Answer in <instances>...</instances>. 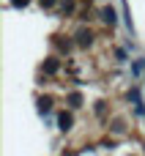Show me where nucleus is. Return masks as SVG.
I'll return each instance as SVG.
<instances>
[{
	"mask_svg": "<svg viewBox=\"0 0 145 156\" xmlns=\"http://www.w3.org/2000/svg\"><path fill=\"white\" fill-rule=\"evenodd\" d=\"M129 99L134 101V107H137V112L143 115V112H145V104H143V99H140V90H137V88H132V90H129Z\"/></svg>",
	"mask_w": 145,
	"mask_h": 156,
	"instance_id": "1",
	"label": "nucleus"
},
{
	"mask_svg": "<svg viewBox=\"0 0 145 156\" xmlns=\"http://www.w3.org/2000/svg\"><path fill=\"white\" fill-rule=\"evenodd\" d=\"M58 123H60V129H63V132H69V129H71V123H74L71 112H60V115H58Z\"/></svg>",
	"mask_w": 145,
	"mask_h": 156,
	"instance_id": "3",
	"label": "nucleus"
},
{
	"mask_svg": "<svg viewBox=\"0 0 145 156\" xmlns=\"http://www.w3.org/2000/svg\"><path fill=\"white\" fill-rule=\"evenodd\" d=\"M52 3H55V0H41V5H47V8H49Z\"/></svg>",
	"mask_w": 145,
	"mask_h": 156,
	"instance_id": "10",
	"label": "nucleus"
},
{
	"mask_svg": "<svg viewBox=\"0 0 145 156\" xmlns=\"http://www.w3.org/2000/svg\"><path fill=\"white\" fill-rule=\"evenodd\" d=\"M90 41H93V33L90 30H80L77 33V44L80 47H90Z\"/></svg>",
	"mask_w": 145,
	"mask_h": 156,
	"instance_id": "2",
	"label": "nucleus"
},
{
	"mask_svg": "<svg viewBox=\"0 0 145 156\" xmlns=\"http://www.w3.org/2000/svg\"><path fill=\"white\" fill-rule=\"evenodd\" d=\"M101 19H104V22H107V25H115V11H112V8H110V5H107V8H104V11H101Z\"/></svg>",
	"mask_w": 145,
	"mask_h": 156,
	"instance_id": "4",
	"label": "nucleus"
},
{
	"mask_svg": "<svg viewBox=\"0 0 145 156\" xmlns=\"http://www.w3.org/2000/svg\"><path fill=\"white\" fill-rule=\"evenodd\" d=\"M14 5H27V0H14Z\"/></svg>",
	"mask_w": 145,
	"mask_h": 156,
	"instance_id": "9",
	"label": "nucleus"
},
{
	"mask_svg": "<svg viewBox=\"0 0 145 156\" xmlns=\"http://www.w3.org/2000/svg\"><path fill=\"white\" fill-rule=\"evenodd\" d=\"M38 110H41V112L47 115V112L52 110V99H41V101H38Z\"/></svg>",
	"mask_w": 145,
	"mask_h": 156,
	"instance_id": "7",
	"label": "nucleus"
},
{
	"mask_svg": "<svg viewBox=\"0 0 145 156\" xmlns=\"http://www.w3.org/2000/svg\"><path fill=\"white\" fill-rule=\"evenodd\" d=\"M44 71H49V74H55V71H58V60H55V58H49V60L44 63Z\"/></svg>",
	"mask_w": 145,
	"mask_h": 156,
	"instance_id": "5",
	"label": "nucleus"
},
{
	"mask_svg": "<svg viewBox=\"0 0 145 156\" xmlns=\"http://www.w3.org/2000/svg\"><path fill=\"white\" fill-rule=\"evenodd\" d=\"M132 69H134V74H143L145 63H143V60H134V66H132Z\"/></svg>",
	"mask_w": 145,
	"mask_h": 156,
	"instance_id": "8",
	"label": "nucleus"
},
{
	"mask_svg": "<svg viewBox=\"0 0 145 156\" xmlns=\"http://www.w3.org/2000/svg\"><path fill=\"white\" fill-rule=\"evenodd\" d=\"M69 101H71V107H80V104H82V93H77V90L69 93Z\"/></svg>",
	"mask_w": 145,
	"mask_h": 156,
	"instance_id": "6",
	"label": "nucleus"
}]
</instances>
